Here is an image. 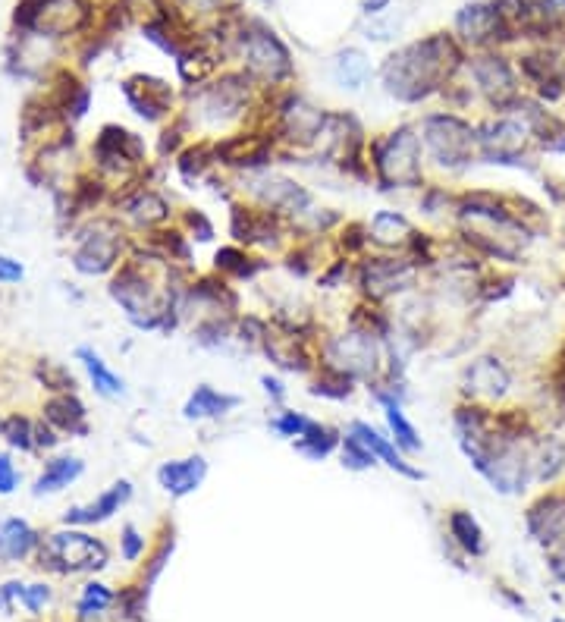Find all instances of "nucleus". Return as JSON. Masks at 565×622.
<instances>
[{"label": "nucleus", "mask_w": 565, "mask_h": 622, "mask_svg": "<svg viewBox=\"0 0 565 622\" xmlns=\"http://www.w3.org/2000/svg\"><path fill=\"white\" fill-rule=\"evenodd\" d=\"M252 82L255 79L248 73H223L217 82L201 88L195 95L201 120L208 126H226L239 120L252 104Z\"/></svg>", "instance_id": "0eeeda50"}, {"label": "nucleus", "mask_w": 565, "mask_h": 622, "mask_svg": "<svg viewBox=\"0 0 565 622\" xmlns=\"http://www.w3.org/2000/svg\"><path fill=\"white\" fill-rule=\"evenodd\" d=\"M374 399L383 406V415H387V425H390V434H393V443L402 450V453H421L424 450V443L415 431V425L409 418H405L402 412V403H399V396H396V387L390 390H383L377 387L374 390Z\"/></svg>", "instance_id": "393cba45"}, {"label": "nucleus", "mask_w": 565, "mask_h": 622, "mask_svg": "<svg viewBox=\"0 0 565 622\" xmlns=\"http://www.w3.org/2000/svg\"><path fill=\"white\" fill-rule=\"evenodd\" d=\"M16 280H22V264L0 255V283H16Z\"/></svg>", "instance_id": "3c124183"}, {"label": "nucleus", "mask_w": 565, "mask_h": 622, "mask_svg": "<svg viewBox=\"0 0 565 622\" xmlns=\"http://www.w3.org/2000/svg\"><path fill=\"white\" fill-rule=\"evenodd\" d=\"M217 148V164L220 167H233L245 173H258L274 158V139L270 136H226L214 142Z\"/></svg>", "instance_id": "f3484780"}, {"label": "nucleus", "mask_w": 565, "mask_h": 622, "mask_svg": "<svg viewBox=\"0 0 565 622\" xmlns=\"http://www.w3.org/2000/svg\"><path fill=\"white\" fill-rule=\"evenodd\" d=\"M559 381H562V387H565V359H562V365H559Z\"/></svg>", "instance_id": "13d9d810"}, {"label": "nucleus", "mask_w": 565, "mask_h": 622, "mask_svg": "<svg viewBox=\"0 0 565 622\" xmlns=\"http://www.w3.org/2000/svg\"><path fill=\"white\" fill-rule=\"evenodd\" d=\"M189 4L198 7V10H214V7L220 4V0H189Z\"/></svg>", "instance_id": "4d7b16f0"}, {"label": "nucleus", "mask_w": 565, "mask_h": 622, "mask_svg": "<svg viewBox=\"0 0 565 622\" xmlns=\"http://www.w3.org/2000/svg\"><path fill=\"white\" fill-rule=\"evenodd\" d=\"M531 139L528 123L518 114H500L496 120H487L478 126V148H481V161L496 164V167H528V154L525 145Z\"/></svg>", "instance_id": "423d86ee"}, {"label": "nucleus", "mask_w": 565, "mask_h": 622, "mask_svg": "<svg viewBox=\"0 0 565 622\" xmlns=\"http://www.w3.org/2000/svg\"><path fill=\"white\" fill-rule=\"evenodd\" d=\"M550 572L565 585V544H559V550L550 553Z\"/></svg>", "instance_id": "5fc2aeb1"}, {"label": "nucleus", "mask_w": 565, "mask_h": 622, "mask_svg": "<svg viewBox=\"0 0 565 622\" xmlns=\"http://www.w3.org/2000/svg\"><path fill=\"white\" fill-rule=\"evenodd\" d=\"M248 195H252L261 208L274 211L280 217H305L311 214V205H314L311 192L302 183L289 180L283 173H267V170L248 176Z\"/></svg>", "instance_id": "9d476101"}, {"label": "nucleus", "mask_w": 565, "mask_h": 622, "mask_svg": "<svg viewBox=\"0 0 565 622\" xmlns=\"http://www.w3.org/2000/svg\"><path fill=\"white\" fill-rule=\"evenodd\" d=\"M123 95H126V101H129V107L135 110V114L145 117L148 123L164 120L170 114V104H173V88L164 79H154V76L126 79Z\"/></svg>", "instance_id": "aec40b11"}, {"label": "nucleus", "mask_w": 565, "mask_h": 622, "mask_svg": "<svg viewBox=\"0 0 565 622\" xmlns=\"http://www.w3.org/2000/svg\"><path fill=\"white\" fill-rule=\"evenodd\" d=\"M186 224L192 227V233H195L198 242H211L214 239V224L201 211H189L186 214Z\"/></svg>", "instance_id": "49530a36"}, {"label": "nucleus", "mask_w": 565, "mask_h": 622, "mask_svg": "<svg viewBox=\"0 0 565 622\" xmlns=\"http://www.w3.org/2000/svg\"><path fill=\"white\" fill-rule=\"evenodd\" d=\"M120 246H123V239L113 227H107V224L92 227L85 236H79V249L73 255L76 271L88 274V277L107 274L120 258Z\"/></svg>", "instance_id": "4468645a"}, {"label": "nucleus", "mask_w": 565, "mask_h": 622, "mask_svg": "<svg viewBox=\"0 0 565 622\" xmlns=\"http://www.w3.org/2000/svg\"><path fill=\"white\" fill-rule=\"evenodd\" d=\"M4 437L10 440V447H19V450L35 447V428L29 425L26 418H19V415L4 421Z\"/></svg>", "instance_id": "37998d69"}, {"label": "nucleus", "mask_w": 565, "mask_h": 622, "mask_svg": "<svg viewBox=\"0 0 565 622\" xmlns=\"http://www.w3.org/2000/svg\"><path fill=\"white\" fill-rule=\"evenodd\" d=\"M462 387H465V396L471 399H503L512 387V374L509 368L496 359V355H481V359H474L465 374H462Z\"/></svg>", "instance_id": "6ab92c4d"}, {"label": "nucleus", "mask_w": 565, "mask_h": 622, "mask_svg": "<svg viewBox=\"0 0 565 622\" xmlns=\"http://www.w3.org/2000/svg\"><path fill=\"white\" fill-rule=\"evenodd\" d=\"M346 271H349V261H333V264H330V271H327V274H321V286H327V290H333V286L346 277Z\"/></svg>", "instance_id": "603ef678"}, {"label": "nucleus", "mask_w": 565, "mask_h": 622, "mask_svg": "<svg viewBox=\"0 0 565 622\" xmlns=\"http://www.w3.org/2000/svg\"><path fill=\"white\" fill-rule=\"evenodd\" d=\"M132 497V484L129 481H117V484H110L107 491L92 500L88 506H76L70 509V513L63 516L66 525H95V522H104L110 519L113 513H120V506Z\"/></svg>", "instance_id": "a878e982"}, {"label": "nucleus", "mask_w": 565, "mask_h": 622, "mask_svg": "<svg viewBox=\"0 0 565 622\" xmlns=\"http://www.w3.org/2000/svg\"><path fill=\"white\" fill-rule=\"evenodd\" d=\"M525 528L540 547L565 544V491L537 497L525 513Z\"/></svg>", "instance_id": "dca6fc26"}, {"label": "nucleus", "mask_w": 565, "mask_h": 622, "mask_svg": "<svg viewBox=\"0 0 565 622\" xmlns=\"http://www.w3.org/2000/svg\"><path fill=\"white\" fill-rule=\"evenodd\" d=\"M456 35L471 48H484V44L512 38V29L503 22L496 4H465L456 13Z\"/></svg>", "instance_id": "2eb2a0df"}, {"label": "nucleus", "mask_w": 565, "mask_h": 622, "mask_svg": "<svg viewBox=\"0 0 565 622\" xmlns=\"http://www.w3.org/2000/svg\"><path fill=\"white\" fill-rule=\"evenodd\" d=\"M468 70L474 85H478V92L496 114H512V107L522 98L518 95V79L512 63L503 54H478L468 60Z\"/></svg>", "instance_id": "9b49d317"}, {"label": "nucleus", "mask_w": 565, "mask_h": 622, "mask_svg": "<svg viewBox=\"0 0 565 622\" xmlns=\"http://www.w3.org/2000/svg\"><path fill=\"white\" fill-rule=\"evenodd\" d=\"M38 544V535L29 522L7 519L0 522V560H22L29 557V550Z\"/></svg>", "instance_id": "72a5a7b5"}, {"label": "nucleus", "mask_w": 565, "mask_h": 622, "mask_svg": "<svg viewBox=\"0 0 565 622\" xmlns=\"http://www.w3.org/2000/svg\"><path fill=\"white\" fill-rule=\"evenodd\" d=\"M465 63V54L459 41L434 32L421 41H412L390 54L380 66V82L383 92L402 104H421L431 95L443 92V85L456 76V70Z\"/></svg>", "instance_id": "f257e3e1"}, {"label": "nucleus", "mask_w": 565, "mask_h": 622, "mask_svg": "<svg viewBox=\"0 0 565 622\" xmlns=\"http://www.w3.org/2000/svg\"><path fill=\"white\" fill-rule=\"evenodd\" d=\"M380 343H383V337H377V333L349 327L346 333H336V337L327 340V346H324L327 362L324 365L355 377V381H374L380 365H383Z\"/></svg>", "instance_id": "39448f33"}, {"label": "nucleus", "mask_w": 565, "mask_h": 622, "mask_svg": "<svg viewBox=\"0 0 565 622\" xmlns=\"http://www.w3.org/2000/svg\"><path fill=\"white\" fill-rule=\"evenodd\" d=\"M418 280V264L412 258H390V255H374L358 261L355 283L371 302H383L390 296L409 293Z\"/></svg>", "instance_id": "6e6552de"}, {"label": "nucleus", "mask_w": 565, "mask_h": 622, "mask_svg": "<svg viewBox=\"0 0 565 622\" xmlns=\"http://www.w3.org/2000/svg\"><path fill=\"white\" fill-rule=\"evenodd\" d=\"M214 164H217V148L208 145V142H198V145L186 148L183 154H179V161H176L179 176H183V180H186L189 186H195L198 180H205L208 170H211Z\"/></svg>", "instance_id": "4c0bfd02"}, {"label": "nucleus", "mask_w": 565, "mask_h": 622, "mask_svg": "<svg viewBox=\"0 0 565 622\" xmlns=\"http://www.w3.org/2000/svg\"><path fill=\"white\" fill-rule=\"evenodd\" d=\"M339 431H333V428H327V425H321V421H314V425L299 437V440H292V447H296L302 456H308V459H314V462H321V459H327L333 450H339Z\"/></svg>", "instance_id": "e433bc0d"}, {"label": "nucleus", "mask_w": 565, "mask_h": 622, "mask_svg": "<svg viewBox=\"0 0 565 622\" xmlns=\"http://www.w3.org/2000/svg\"><path fill=\"white\" fill-rule=\"evenodd\" d=\"M330 73L336 79L339 88H346V92H361V88L368 85L371 79V60L355 51V48H346V51H339L330 63Z\"/></svg>", "instance_id": "cd10ccee"}, {"label": "nucleus", "mask_w": 565, "mask_h": 622, "mask_svg": "<svg viewBox=\"0 0 565 622\" xmlns=\"http://www.w3.org/2000/svg\"><path fill=\"white\" fill-rule=\"evenodd\" d=\"M327 123V110L308 104L299 95H289L277 107V139L292 148H314Z\"/></svg>", "instance_id": "f8f14e48"}, {"label": "nucleus", "mask_w": 565, "mask_h": 622, "mask_svg": "<svg viewBox=\"0 0 565 622\" xmlns=\"http://www.w3.org/2000/svg\"><path fill=\"white\" fill-rule=\"evenodd\" d=\"M95 154H98V164L104 170H132L135 164L145 161V142L135 136L129 129H120V126H104L101 136H98V145H95Z\"/></svg>", "instance_id": "a211bd4d"}, {"label": "nucleus", "mask_w": 565, "mask_h": 622, "mask_svg": "<svg viewBox=\"0 0 565 622\" xmlns=\"http://www.w3.org/2000/svg\"><path fill=\"white\" fill-rule=\"evenodd\" d=\"M553 622H565V619H553Z\"/></svg>", "instance_id": "bf43d9fd"}, {"label": "nucleus", "mask_w": 565, "mask_h": 622, "mask_svg": "<svg viewBox=\"0 0 565 622\" xmlns=\"http://www.w3.org/2000/svg\"><path fill=\"white\" fill-rule=\"evenodd\" d=\"M44 418H48L51 425L60 428V431L85 434V406L73 393H60V396L48 399V406H44Z\"/></svg>", "instance_id": "473e14b6"}, {"label": "nucleus", "mask_w": 565, "mask_h": 622, "mask_svg": "<svg viewBox=\"0 0 565 622\" xmlns=\"http://www.w3.org/2000/svg\"><path fill=\"white\" fill-rule=\"evenodd\" d=\"M41 563L57 572H82L107 566V547L85 531H57L41 547Z\"/></svg>", "instance_id": "1a4fd4ad"}, {"label": "nucleus", "mask_w": 565, "mask_h": 622, "mask_svg": "<svg viewBox=\"0 0 565 622\" xmlns=\"http://www.w3.org/2000/svg\"><path fill=\"white\" fill-rule=\"evenodd\" d=\"M537 16L547 22V26H556V22L565 19V0H540L537 4Z\"/></svg>", "instance_id": "09e8293b"}, {"label": "nucleus", "mask_w": 565, "mask_h": 622, "mask_svg": "<svg viewBox=\"0 0 565 622\" xmlns=\"http://www.w3.org/2000/svg\"><path fill=\"white\" fill-rule=\"evenodd\" d=\"M311 425H314V418H308V415H302V412H280L274 421H270V431H277L280 437L299 440Z\"/></svg>", "instance_id": "79ce46f5"}, {"label": "nucleus", "mask_w": 565, "mask_h": 622, "mask_svg": "<svg viewBox=\"0 0 565 622\" xmlns=\"http://www.w3.org/2000/svg\"><path fill=\"white\" fill-rule=\"evenodd\" d=\"M142 550H145V538H142L132 525H126V528H123V557H126V560H139V557H142Z\"/></svg>", "instance_id": "de8ad7c7"}, {"label": "nucleus", "mask_w": 565, "mask_h": 622, "mask_svg": "<svg viewBox=\"0 0 565 622\" xmlns=\"http://www.w3.org/2000/svg\"><path fill=\"white\" fill-rule=\"evenodd\" d=\"M339 459H343V465L349 472H368L377 465V456L352 431L343 434V440H339Z\"/></svg>", "instance_id": "ea45409f"}, {"label": "nucleus", "mask_w": 565, "mask_h": 622, "mask_svg": "<svg viewBox=\"0 0 565 622\" xmlns=\"http://www.w3.org/2000/svg\"><path fill=\"white\" fill-rule=\"evenodd\" d=\"M365 447L377 456V462H383L387 469L399 472L402 478H409V481H424V472L415 469L412 462H405V456L399 453V447L393 443V437H383L377 428H371L368 421H352V428H349Z\"/></svg>", "instance_id": "5701e85b"}, {"label": "nucleus", "mask_w": 565, "mask_h": 622, "mask_svg": "<svg viewBox=\"0 0 565 622\" xmlns=\"http://www.w3.org/2000/svg\"><path fill=\"white\" fill-rule=\"evenodd\" d=\"M208 478V459L205 456H186V459H170L157 469V484L164 487L170 497H189L195 494L201 481Z\"/></svg>", "instance_id": "412c9836"}, {"label": "nucleus", "mask_w": 565, "mask_h": 622, "mask_svg": "<svg viewBox=\"0 0 565 622\" xmlns=\"http://www.w3.org/2000/svg\"><path fill=\"white\" fill-rule=\"evenodd\" d=\"M531 469H534V481L550 484L562 475L565 469V443L556 437H540L531 447Z\"/></svg>", "instance_id": "c85d7f7f"}, {"label": "nucleus", "mask_w": 565, "mask_h": 622, "mask_svg": "<svg viewBox=\"0 0 565 622\" xmlns=\"http://www.w3.org/2000/svg\"><path fill=\"white\" fill-rule=\"evenodd\" d=\"M82 459H73V456H63V459H54L44 465L41 478L35 481V494H54V491H63V487H70L79 475H82Z\"/></svg>", "instance_id": "f704fd0d"}, {"label": "nucleus", "mask_w": 565, "mask_h": 622, "mask_svg": "<svg viewBox=\"0 0 565 622\" xmlns=\"http://www.w3.org/2000/svg\"><path fill=\"white\" fill-rule=\"evenodd\" d=\"M236 38H239V54L245 60V73L255 82L280 85L292 76V54L270 26L252 19L248 26H242Z\"/></svg>", "instance_id": "20e7f679"}, {"label": "nucleus", "mask_w": 565, "mask_h": 622, "mask_svg": "<svg viewBox=\"0 0 565 622\" xmlns=\"http://www.w3.org/2000/svg\"><path fill=\"white\" fill-rule=\"evenodd\" d=\"M7 594L10 597H22V601H26V607L29 610H38L41 604H48V597H51V591L48 588H44V585H7Z\"/></svg>", "instance_id": "a18cd8bd"}, {"label": "nucleus", "mask_w": 565, "mask_h": 622, "mask_svg": "<svg viewBox=\"0 0 565 622\" xmlns=\"http://www.w3.org/2000/svg\"><path fill=\"white\" fill-rule=\"evenodd\" d=\"M230 333H233L230 321H226V318L220 321V315H211V318H205L195 327V343L208 346V349H217V346H223L226 340H230Z\"/></svg>", "instance_id": "a19ab883"}, {"label": "nucleus", "mask_w": 565, "mask_h": 622, "mask_svg": "<svg viewBox=\"0 0 565 622\" xmlns=\"http://www.w3.org/2000/svg\"><path fill=\"white\" fill-rule=\"evenodd\" d=\"M418 136L427 161H434L440 170L459 173L481 158L478 126H471L459 114H427L418 126Z\"/></svg>", "instance_id": "7ed1b4c3"}, {"label": "nucleus", "mask_w": 565, "mask_h": 622, "mask_svg": "<svg viewBox=\"0 0 565 622\" xmlns=\"http://www.w3.org/2000/svg\"><path fill=\"white\" fill-rule=\"evenodd\" d=\"M393 0H361V13L365 16H380L383 10H390Z\"/></svg>", "instance_id": "6e6d98bb"}, {"label": "nucleus", "mask_w": 565, "mask_h": 622, "mask_svg": "<svg viewBox=\"0 0 565 622\" xmlns=\"http://www.w3.org/2000/svg\"><path fill=\"white\" fill-rule=\"evenodd\" d=\"M79 362H82V368L88 371V381L95 384V390L101 393V396H107V399H117V396H123V377L117 374V371H110L107 368V362L101 359V355L92 349V346H82L79 352Z\"/></svg>", "instance_id": "2f4dec72"}, {"label": "nucleus", "mask_w": 565, "mask_h": 622, "mask_svg": "<svg viewBox=\"0 0 565 622\" xmlns=\"http://www.w3.org/2000/svg\"><path fill=\"white\" fill-rule=\"evenodd\" d=\"M261 387H264L267 396H274V403H283V399H286V390H283V384H280V377L264 374V377H261Z\"/></svg>", "instance_id": "864d4df0"}, {"label": "nucleus", "mask_w": 565, "mask_h": 622, "mask_svg": "<svg viewBox=\"0 0 565 622\" xmlns=\"http://www.w3.org/2000/svg\"><path fill=\"white\" fill-rule=\"evenodd\" d=\"M110 604H113V594L104 585H85L82 601H79V613L82 616H95V613H104Z\"/></svg>", "instance_id": "c03bdc74"}, {"label": "nucleus", "mask_w": 565, "mask_h": 622, "mask_svg": "<svg viewBox=\"0 0 565 622\" xmlns=\"http://www.w3.org/2000/svg\"><path fill=\"white\" fill-rule=\"evenodd\" d=\"M230 233L239 246H277L283 236V217L267 211V208H252V205H233L230 208Z\"/></svg>", "instance_id": "ddd939ff"}, {"label": "nucleus", "mask_w": 565, "mask_h": 622, "mask_svg": "<svg viewBox=\"0 0 565 622\" xmlns=\"http://www.w3.org/2000/svg\"><path fill=\"white\" fill-rule=\"evenodd\" d=\"M415 224L405 214L399 211H390V208H383L371 217V224H368V236L374 246L380 249H387V252H409L412 246V239H415Z\"/></svg>", "instance_id": "b1692460"}, {"label": "nucleus", "mask_w": 565, "mask_h": 622, "mask_svg": "<svg viewBox=\"0 0 565 622\" xmlns=\"http://www.w3.org/2000/svg\"><path fill=\"white\" fill-rule=\"evenodd\" d=\"M236 406H239V396L223 393V390H214L211 384H198V387L192 390V396L186 399L183 415H186L189 421H211V418L230 415Z\"/></svg>", "instance_id": "bb28decb"}, {"label": "nucleus", "mask_w": 565, "mask_h": 622, "mask_svg": "<svg viewBox=\"0 0 565 622\" xmlns=\"http://www.w3.org/2000/svg\"><path fill=\"white\" fill-rule=\"evenodd\" d=\"M19 484V472L13 469V462L7 453H0V494H13Z\"/></svg>", "instance_id": "8fccbe9b"}, {"label": "nucleus", "mask_w": 565, "mask_h": 622, "mask_svg": "<svg viewBox=\"0 0 565 622\" xmlns=\"http://www.w3.org/2000/svg\"><path fill=\"white\" fill-rule=\"evenodd\" d=\"M214 271L233 277V280H252L264 271V261L248 258L245 249H239V246H223L214 255Z\"/></svg>", "instance_id": "c9c22d12"}, {"label": "nucleus", "mask_w": 565, "mask_h": 622, "mask_svg": "<svg viewBox=\"0 0 565 622\" xmlns=\"http://www.w3.org/2000/svg\"><path fill=\"white\" fill-rule=\"evenodd\" d=\"M123 208H126V214L132 217V224H139V227H145V230L161 227V224H167V220H170V205H167V198H164V195H157V192H151V189L135 192Z\"/></svg>", "instance_id": "c756f323"}, {"label": "nucleus", "mask_w": 565, "mask_h": 622, "mask_svg": "<svg viewBox=\"0 0 565 622\" xmlns=\"http://www.w3.org/2000/svg\"><path fill=\"white\" fill-rule=\"evenodd\" d=\"M446 525H449L452 541H456L465 553H471V557H484V550H487L484 528H481L478 519L468 513V509H452Z\"/></svg>", "instance_id": "7c9ffc66"}, {"label": "nucleus", "mask_w": 565, "mask_h": 622, "mask_svg": "<svg viewBox=\"0 0 565 622\" xmlns=\"http://www.w3.org/2000/svg\"><path fill=\"white\" fill-rule=\"evenodd\" d=\"M371 167L380 189H418L424 183V148L418 126L402 123L371 142Z\"/></svg>", "instance_id": "f03ea898"}, {"label": "nucleus", "mask_w": 565, "mask_h": 622, "mask_svg": "<svg viewBox=\"0 0 565 622\" xmlns=\"http://www.w3.org/2000/svg\"><path fill=\"white\" fill-rule=\"evenodd\" d=\"M352 390H355V377L336 371L330 365H324L321 368V377L311 384V393L314 396H324V399H349Z\"/></svg>", "instance_id": "58836bf2"}, {"label": "nucleus", "mask_w": 565, "mask_h": 622, "mask_svg": "<svg viewBox=\"0 0 565 622\" xmlns=\"http://www.w3.org/2000/svg\"><path fill=\"white\" fill-rule=\"evenodd\" d=\"M264 355L270 362H274L277 368L289 371V374H305L311 371V355L302 343L299 333L292 330H270L264 333V343H261Z\"/></svg>", "instance_id": "4be33fe9"}]
</instances>
